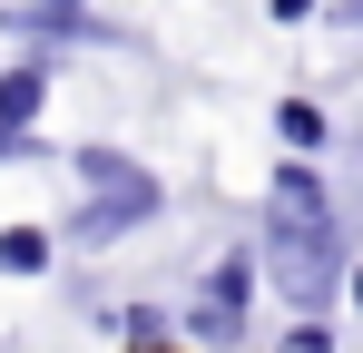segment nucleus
<instances>
[{
    "label": "nucleus",
    "instance_id": "nucleus-1",
    "mask_svg": "<svg viewBox=\"0 0 363 353\" xmlns=\"http://www.w3.org/2000/svg\"><path fill=\"white\" fill-rule=\"evenodd\" d=\"M344 255H354V216L334 206V186L314 176V157L265 176V235H255V265L275 275V294L295 314H324L344 285Z\"/></svg>",
    "mask_w": 363,
    "mask_h": 353
},
{
    "label": "nucleus",
    "instance_id": "nucleus-2",
    "mask_svg": "<svg viewBox=\"0 0 363 353\" xmlns=\"http://www.w3.org/2000/svg\"><path fill=\"white\" fill-rule=\"evenodd\" d=\"M69 167H79V186H89V206H79V216L60 226L69 245H118V235H138L147 216H167V186L138 167L128 147H99V138H89Z\"/></svg>",
    "mask_w": 363,
    "mask_h": 353
},
{
    "label": "nucleus",
    "instance_id": "nucleus-3",
    "mask_svg": "<svg viewBox=\"0 0 363 353\" xmlns=\"http://www.w3.org/2000/svg\"><path fill=\"white\" fill-rule=\"evenodd\" d=\"M186 334L216 344V353L255 334V245H226V255L206 265V285H196V304H186Z\"/></svg>",
    "mask_w": 363,
    "mask_h": 353
},
{
    "label": "nucleus",
    "instance_id": "nucleus-4",
    "mask_svg": "<svg viewBox=\"0 0 363 353\" xmlns=\"http://www.w3.org/2000/svg\"><path fill=\"white\" fill-rule=\"evenodd\" d=\"M40 108H50V59H40V50H20L10 69H0V128H30Z\"/></svg>",
    "mask_w": 363,
    "mask_h": 353
},
{
    "label": "nucleus",
    "instance_id": "nucleus-5",
    "mask_svg": "<svg viewBox=\"0 0 363 353\" xmlns=\"http://www.w3.org/2000/svg\"><path fill=\"white\" fill-rule=\"evenodd\" d=\"M275 138H285L295 157H324V147H334V118L314 108V99H275Z\"/></svg>",
    "mask_w": 363,
    "mask_h": 353
},
{
    "label": "nucleus",
    "instance_id": "nucleus-6",
    "mask_svg": "<svg viewBox=\"0 0 363 353\" xmlns=\"http://www.w3.org/2000/svg\"><path fill=\"white\" fill-rule=\"evenodd\" d=\"M20 40H108V20H89V10H50V0H30V10H20Z\"/></svg>",
    "mask_w": 363,
    "mask_h": 353
},
{
    "label": "nucleus",
    "instance_id": "nucleus-7",
    "mask_svg": "<svg viewBox=\"0 0 363 353\" xmlns=\"http://www.w3.org/2000/svg\"><path fill=\"white\" fill-rule=\"evenodd\" d=\"M50 255H60V235H50V226H0V265H10V275H40Z\"/></svg>",
    "mask_w": 363,
    "mask_h": 353
},
{
    "label": "nucleus",
    "instance_id": "nucleus-8",
    "mask_svg": "<svg viewBox=\"0 0 363 353\" xmlns=\"http://www.w3.org/2000/svg\"><path fill=\"white\" fill-rule=\"evenodd\" d=\"M118 334H128L138 353H157V344H167V314H157V304H128V314H118Z\"/></svg>",
    "mask_w": 363,
    "mask_h": 353
},
{
    "label": "nucleus",
    "instance_id": "nucleus-9",
    "mask_svg": "<svg viewBox=\"0 0 363 353\" xmlns=\"http://www.w3.org/2000/svg\"><path fill=\"white\" fill-rule=\"evenodd\" d=\"M285 353H334V334H324V324H295V334H285Z\"/></svg>",
    "mask_w": 363,
    "mask_h": 353
},
{
    "label": "nucleus",
    "instance_id": "nucleus-10",
    "mask_svg": "<svg viewBox=\"0 0 363 353\" xmlns=\"http://www.w3.org/2000/svg\"><path fill=\"white\" fill-rule=\"evenodd\" d=\"M10 157H40V138H30V128H0V167H10Z\"/></svg>",
    "mask_w": 363,
    "mask_h": 353
},
{
    "label": "nucleus",
    "instance_id": "nucleus-11",
    "mask_svg": "<svg viewBox=\"0 0 363 353\" xmlns=\"http://www.w3.org/2000/svg\"><path fill=\"white\" fill-rule=\"evenodd\" d=\"M314 10H324V0H275V20H314Z\"/></svg>",
    "mask_w": 363,
    "mask_h": 353
},
{
    "label": "nucleus",
    "instance_id": "nucleus-12",
    "mask_svg": "<svg viewBox=\"0 0 363 353\" xmlns=\"http://www.w3.org/2000/svg\"><path fill=\"white\" fill-rule=\"evenodd\" d=\"M354 314H363V265H354Z\"/></svg>",
    "mask_w": 363,
    "mask_h": 353
},
{
    "label": "nucleus",
    "instance_id": "nucleus-13",
    "mask_svg": "<svg viewBox=\"0 0 363 353\" xmlns=\"http://www.w3.org/2000/svg\"><path fill=\"white\" fill-rule=\"evenodd\" d=\"M50 10H79V0H50Z\"/></svg>",
    "mask_w": 363,
    "mask_h": 353
},
{
    "label": "nucleus",
    "instance_id": "nucleus-14",
    "mask_svg": "<svg viewBox=\"0 0 363 353\" xmlns=\"http://www.w3.org/2000/svg\"><path fill=\"white\" fill-rule=\"evenodd\" d=\"M354 20H363V0H354Z\"/></svg>",
    "mask_w": 363,
    "mask_h": 353
}]
</instances>
